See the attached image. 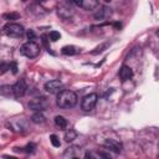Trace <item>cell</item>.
<instances>
[{
  "label": "cell",
  "mask_w": 159,
  "mask_h": 159,
  "mask_svg": "<svg viewBox=\"0 0 159 159\" xmlns=\"http://www.w3.org/2000/svg\"><path fill=\"white\" fill-rule=\"evenodd\" d=\"M61 52L63 53V55H66V56H72V55H75L76 52H77V50H76V47L75 46H63L62 47V50H61Z\"/></svg>",
  "instance_id": "5bb4252c"
},
{
  "label": "cell",
  "mask_w": 159,
  "mask_h": 159,
  "mask_svg": "<svg viewBox=\"0 0 159 159\" xmlns=\"http://www.w3.org/2000/svg\"><path fill=\"white\" fill-rule=\"evenodd\" d=\"M4 158H5V159H17V158H15V157H10V155H4Z\"/></svg>",
  "instance_id": "484cf974"
},
{
  "label": "cell",
  "mask_w": 159,
  "mask_h": 159,
  "mask_svg": "<svg viewBox=\"0 0 159 159\" xmlns=\"http://www.w3.org/2000/svg\"><path fill=\"white\" fill-rule=\"evenodd\" d=\"M48 39H50V41H52V42H56L57 40L61 39V34L57 32V31H51V32L48 34Z\"/></svg>",
  "instance_id": "e0dca14e"
},
{
  "label": "cell",
  "mask_w": 159,
  "mask_h": 159,
  "mask_svg": "<svg viewBox=\"0 0 159 159\" xmlns=\"http://www.w3.org/2000/svg\"><path fill=\"white\" fill-rule=\"evenodd\" d=\"M26 82L24 81V80H19L14 86H12V93H14V96L16 97V98H20V97H22L24 94H25V92H26Z\"/></svg>",
  "instance_id": "9c48e42d"
},
{
  "label": "cell",
  "mask_w": 159,
  "mask_h": 159,
  "mask_svg": "<svg viewBox=\"0 0 159 159\" xmlns=\"http://www.w3.org/2000/svg\"><path fill=\"white\" fill-rule=\"evenodd\" d=\"M97 101H98L97 93H89V94L84 96V97L82 98V102H81V108H82V111H84V112L92 111V109L96 107Z\"/></svg>",
  "instance_id": "5b68a950"
},
{
  "label": "cell",
  "mask_w": 159,
  "mask_h": 159,
  "mask_svg": "<svg viewBox=\"0 0 159 159\" xmlns=\"http://www.w3.org/2000/svg\"><path fill=\"white\" fill-rule=\"evenodd\" d=\"M106 47H107V45H103V46H101V47H97V48H96V51H93L92 53H98V52H102V51H103L102 48H106Z\"/></svg>",
  "instance_id": "d4e9b609"
},
{
  "label": "cell",
  "mask_w": 159,
  "mask_h": 159,
  "mask_svg": "<svg viewBox=\"0 0 159 159\" xmlns=\"http://www.w3.org/2000/svg\"><path fill=\"white\" fill-rule=\"evenodd\" d=\"M20 51H21V53L25 57H27V58H35L40 53V46L36 42H34V41H27V42H25L21 46Z\"/></svg>",
  "instance_id": "3957f363"
},
{
  "label": "cell",
  "mask_w": 159,
  "mask_h": 159,
  "mask_svg": "<svg viewBox=\"0 0 159 159\" xmlns=\"http://www.w3.org/2000/svg\"><path fill=\"white\" fill-rule=\"evenodd\" d=\"M47 106H48V101L45 97H36V98H34L29 102V107L32 111H37V112H41V111L46 109Z\"/></svg>",
  "instance_id": "8992f818"
},
{
  "label": "cell",
  "mask_w": 159,
  "mask_h": 159,
  "mask_svg": "<svg viewBox=\"0 0 159 159\" xmlns=\"http://www.w3.org/2000/svg\"><path fill=\"white\" fill-rule=\"evenodd\" d=\"M26 35H27L29 41H34V40H35V37H36V35H35V32H34L32 30H29V31L26 32Z\"/></svg>",
  "instance_id": "7402d4cb"
},
{
  "label": "cell",
  "mask_w": 159,
  "mask_h": 159,
  "mask_svg": "<svg viewBox=\"0 0 159 159\" xmlns=\"http://www.w3.org/2000/svg\"><path fill=\"white\" fill-rule=\"evenodd\" d=\"M45 89L48 93H52V94L56 93V94H58L60 92L63 91V84L58 80H51V81H47L45 83Z\"/></svg>",
  "instance_id": "52a82bcc"
},
{
  "label": "cell",
  "mask_w": 159,
  "mask_h": 159,
  "mask_svg": "<svg viewBox=\"0 0 159 159\" xmlns=\"http://www.w3.org/2000/svg\"><path fill=\"white\" fill-rule=\"evenodd\" d=\"M157 36H158V37H159V30H158V31H157Z\"/></svg>",
  "instance_id": "4316f807"
},
{
  "label": "cell",
  "mask_w": 159,
  "mask_h": 159,
  "mask_svg": "<svg viewBox=\"0 0 159 159\" xmlns=\"http://www.w3.org/2000/svg\"><path fill=\"white\" fill-rule=\"evenodd\" d=\"M2 17H4L5 20H16V19L20 17V15H19L17 12H9V14H4Z\"/></svg>",
  "instance_id": "ac0fdd59"
},
{
  "label": "cell",
  "mask_w": 159,
  "mask_h": 159,
  "mask_svg": "<svg viewBox=\"0 0 159 159\" xmlns=\"http://www.w3.org/2000/svg\"><path fill=\"white\" fill-rule=\"evenodd\" d=\"M7 70H10V65H7V63H1L0 65V73L1 75H4Z\"/></svg>",
  "instance_id": "ffe728a7"
},
{
  "label": "cell",
  "mask_w": 159,
  "mask_h": 159,
  "mask_svg": "<svg viewBox=\"0 0 159 159\" xmlns=\"http://www.w3.org/2000/svg\"><path fill=\"white\" fill-rule=\"evenodd\" d=\"M132 77H133V70H132L129 66L123 65V66L120 67V70H119V78L124 82V81L130 80Z\"/></svg>",
  "instance_id": "8fae6325"
},
{
  "label": "cell",
  "mask_w": 159,
  "mask_h": 159,
  "mask_svg": "<svg viewBox=\"0 0 159 159\" xmlns=\"http://www.w3.org/2000/svg\"><path fill=\"white\" fill-rule=\"evenodd\" d=\"M31 120H32L34 123H43V122H45V116H43L42 113L37 112V113H35V114L31 117Z\"/></svg>",
  "instance_id": "2e32d148"
},
{
  "label": "cell",
  "mask_w": 159,
  "mask_h": 159,
  "mask_svg": "<svg viewBox=\"0 0 159 159\" xmlns=\"http://www.w3.org/2000/svg\"><path fill=\"white\" fill-rule=\"evenodd\" d=\"M55 124L57 125V127H60V128H66L67 127V120L65 119V117H62V116H56L55 117Z\"/></svg>",
  "instance_id": "9a60e30c"
},
{
  "label": "cell",
  "mask_w": 159,
  "mask_h": 159,
  "mask_svg": "<svg viewBox=\"0 0 159 159\" xmlns=\"http://www.w3.org/2000/svg\"><path fill=\"white\" fill-rule=\"evenodd\" d=\"M76 137H77V132L75 129H67L65 132V137L63 138H65L66 142H73L76 139Z\"/></svg>",
  "instance_id": "4fadbf2b"
},
{
  "label": "cell",
  "mask_w": 159,
  "mask_h": 159,
  "mask_svg": "<svg viewBox=\"0 0 159 159\" xmlns=\"http://www.w3.org/2000/svg\"><path fill=\"white\" fill-rule=\"evenodd\" d=\"M56 103L60 108H71L77 103V94L73 91L63 89L57 94Z\"/></svg>",
  "instance_id": "6da1fadb"
},
{
  "label": "cell",
  "mask_w": 159,
  "mask_h": 159,
  "mask_svg": "<svg viewBox=\"0 0 159 159\" xmlns=\"http://www.w3.org/2000/svg\"><path fill=\"white\" fill-rule=\"evenodd\" d=\"M34 149H35V144L31 143V144H27V145H26V152H27V153H32Z\"/></svg>",
  "instance_id": "603a6c76"
},
{
  "label": "cell",
  "mask_w": 159,
  "mask_h": 159,
  "mask_svg": "<svg viewBox=\"0 0 159 159\" xmlns=\"http://www.w3.org/2000/svg\"><path fill=\"white\" fill-rule=\"evenodd\" d=\"M10 70L12 71V73H17V66H16V63H15V62L10 63Z\"/></svg>",
  "instance_id": "cb8c5ba5"
},
{
  "label": "cell",
  "mask_w": 159,
  "mask_h": 159,
  "mask_svg": "<svg viewBox=\"0 0 159 159\" xmlns=\"http://www.w3.org/2000/svg\"><path fill=\"white\" fill-rule=\"evenodd\" d=\"M72 5H73L72 1H61V2H58L57 7H56L57 15L61 19H65V20L71 19L73 16V14H75V10H73Z\"/></svg>",
  "instance_id": "7a4b0ae2"
},
{
  "label": "cell",
  "mask_w": 159,
  "mask_h": 159,
  "mask_svg": "<svg viewBox=\"0 0 159 159\" xmlns=\"http://www.w3.org/2000/svg\"><path fill=\"white\" fill-rule=\"evenodd\" d=\"M97 157H98V159H112V158L109 157V154H107V153H104V152L97 153Z\"/></svg>",
  "instance_id": "44dd1931"
},
{
  "label": "cell",
  "mask_w": 159,
  "mask_h": 159,
  "mask_svg": "<svg viewBox=\"0 0 159 159\" xmlns=\"http://www.w3.org/2000/svg\"><path fill=\"white\" fill-rule=\"evenodd\" d=\"M72 4L82 7V9H84L87 11H93L98 6H101L99 5V1H97V0H80V1L76 0V1H72Z\"/></svg>",
  "instance_id": "ba28073f"
},
{
  "label": "cell",
  "mask_w": 159,
  "mask_h": 159,
  "mask_svg": "<svg viewBox=\"0 0 159 159\" xmlns=\"http://www.w3.org/2000/svg\"><path fill=\"white\" fill-rule=\"evenodd\" d=\"M50 142H51V144H52L53 147H56V148H58V147L61 145L60 139H58L57 135H55V134H51V135H50Z\"/></svg>",
  "instance_id": "d6986e66"
},
{
  "label": "cell",
  "mask_w": 159,
  "mask_h": 159,
  "mask_svg": "<svg viewBox=\"0 0 159 159\" xmlns=\"http://www.w3.org/2000/svg\"><path fill=\"white\" fill-rule=\"evenodd\" d=\"M103 144H104L106 148H108L109 150H112L114 153H120L122 152V144L119 142L114 140V139H106Z\"/></svg>",
  "instance_id": "30bf717a"
},
{
  "label": "cell",
  "mask_w": 159,
  "mask_h": 159,
  "mask_svg": "<svg viewBox=\"0 0 159 159\" xmlns=\"http://www.w3.org/2000/svg\"><path fill=\"white\" fill-rule=\"evenodd\" d=\"M4 34L10 37H21L25 34L24 26L15 22H9L4 26Z\"/></svg>",
  "instance_id": "277c9868"
},
{
  "label": "cell",
  "mask_w": 159,
  "mask_h": 159,
  "mask_svg": "<svg viewBox=\"0 0 159 159\" xmlns=\"http://www.w3.org/2000/svg\"><path fill=\"white\" fill-rule=\"evenodd\" d=\"M72 159H80V158H72Z\"/></svg>",
  "instance_id": "83f0119b"
},
{
  "label": "cell",
  "mask_w": 159,
  "mask_h": 159,
  "mask_svg": "<svg viewBox=\"0 0 159 159\" xmlns=\"http://www.w3.org/2000/svg\"><path fill=\"white\" fill-rule=\"evenodd\" d=\"M112 11H111V7H107V6H99V9L94 12V17L97 20H103V19H107L108 16H111Z\"/></svg>",
  "instance_id": "7c38bea8"
}]
</instances>
